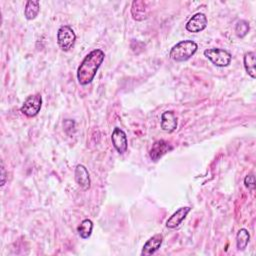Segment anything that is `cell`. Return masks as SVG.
Wrapping results in <instances>:
<instances>
[{"label":"cell","instance_id":"cell-14","mask_svg":"<svg viewBox=\"0 0 256 256\" xmlns=\"http://www.w3.org/2000/svg\"><path fill=\"white\" fill-rule=\"evenodd\" d=\"M131 13H132V16L135 20L141 21L143 19H146L147 9H146L145 3L143 1H134L132 3Z\"/></svg>","mask_w":256,"mask_h":256},{"label":"cell","instance_id":"cell-12","mask_svg":"<svg viewBox=\"0 0 256 256\" xmlns=\"http://www.w3.org/2000/svg\"><path fill=\"white\" fill-rule=\"evenodd\" d=\"M161 128L166 132H173L177 128V118L172 111H165L161 115Z\"/></svg>","mask_w":256,"mask_h":256},{"label":"cell","instance_id":"cell-2","mask_svg":"<svg viewBox=\"0 0 256 256\" xmlns=\"http://www.w3.org/2000/svg\"><path fill=\"white\" fill-rule=\"evenodd\" d=\"M197 44L192 40H183L174 45L169 53L172 60L176 62H183L188 60L197 51Z\"/></svg>","mask_w":256,"mask_h":256},{"label":"cell","instance_id":"cell-16","mask_svg":"<svg viewBox=\"0 0 256 256\" xmlns=\"http://www.w3.org/2000/svg\"><path fill=\"white\" fill-rule=\"evenodd\" d=\"M92 229H93V223L90 219H84L80 225L77 228L78 234L80 235L81 238L86 239L88 237H90L91 233H92Z\"/></svg>","mask_w":256,"mask_h":256},{"label":"cell","instance_id":"cell-13","mask_svg":"<svg viewBox=\"0 0 256 256\" xmlns=\"http://www.w3.org/2000/svg\"><path fill=\"white\" fill-rule=\"evenodd\" d=\"M243 62H244L245 70H246V72L248 73V75H249L251 78L255 79V77H256V74H255V64H256L255 53H254L253 51H250V52L245 53Z\"/></svg>","mask_w":256,"mask_h":256},{"label":"cell","instance_id":"cell-1","mask_svg":"<svg viewBox=\"0 0 256 256\" xmlns=\"http://www.w3.org/2000/svg\"><path fill=\"white\" fill-rule=\"evenodd\" d=\"M104 57L105 54L100 49L92 50L85 56L77 70V79L81 85H87L94 79Z\"/></svg>","mask_w":256,"mask_h":256},{"label":"cell","instance_id":"cell-11","mask_svg":"<svg viewBox=\"0 0 256 256\" xmlns=\"http://www.w3.org/2000/svg\"><path fill=\"white\" fill-rule=\"evenodd\" d=\"M74 176H75V181L80 188H82L83 190H88L90 188L89 173L84 165L78 164L76 166Z\"/></svg>","mask_w":256,"mask_h":256},{"label":"cell","instance_id":"cell-19","mask_svg":"<svg viewBox=\"0 0 256 256\" xmlns=\"http://www.w3.org/2000/svg\"><path fill=\"white\" fill-rule=\"evenodd\" d=\"M244 184L248 189L253 190L255 188V177L253 174H249L244 179Z\"/></svg>","mask_w":256,"mask_h":256},{"label":"cell","instance_id":"cell-10","mask_svg":"<svg viewBox=\"0 0 256 256\" xmlns=\"http://www.w3.org/2000/svg\"><path fill=\"white\" fill-rule=\"evenodd\" d=\"M190 207H180L176 210L166 221V226L170 229H174L178 227L181 222L186 218L187 214L190 212Z\"/></svg>","mask_w":256,"mask_h":256},{"label":"cell","instance_id":"cell-5","mask_svg":"<svg viewBox=\"0 0 256 256\" xmlns=\"http://www.w3.org/2000/svg\"><path fill=\"white\" fill-rule=\"evenodd\" d=\"M42 106V97L40 94L30 95L24 101L23 105L21 106V112L26 115L27 117H34L36 116Z\"/></svg>","mask_w":256,"mask_h":256},{"label":"cell","instance_id":"cell-3","mask_svg":"<svg viewBox=\"0 0 256 256\" xmlns=\"http://www.w3.org/2000/svg\"><path fill=\"white\" fill-rule=\"evenodd\" d=\"M76 40V35L71 27L67 25L61 26L57 31V43L63 51L70 50Z\"/></svg>","mask_w":256,"mask_h":256},{"label":"cell","instance_id":"cell-8","mask_svg":"<svg viewBox=\"0 0 256 256\" xmlns=\"http://www.w3.org/2000/svg\"><path fill=\"white\" fill-rule=\"evenodd\" d=\"M111 140H112L113 146L120 154H123L124 152H126L127 147H128L127 137H126L125 132L122 129H120L119 127L114 128V130L111 135Z\"/></svg>","mask_w":256,"mask_h":256},{"label":"cell","instance_id":"cell-20","mask_svg":"<svg viewBox=\"0 0 256 256\" xmlns=\"http://www.w3.org/2000/svg\"><path fill=\"white\" fill-rule=\"evenodd\" d=\"M1 177H2L1 186H3L5 184V181H6V172H5V168H4L3 162H1Z\"/></svg>","mask_w":256,"mask_h":256},{"label":"cell","instance_id":"cell-17","mask_svg":"<svg viewBox=\"0 0 256 256\" xmlns=\"http://www.w3.org/2000/svg\"><path fill=\"white\" fill-rule=\"evenodd\" d=\"M250 239V234L249 232L245 229L242 228L238 231L237 236H236V245H237V249L238 250H244L249 242Z\"/></svg>","mask_w":256,"mask_h":256},{"label":"cell","instance_id":"cell-4","mask_svg":"<svg viewBox=\"0 0 256 256\" xmlns=\"http://www.w3.org/2000/svg\"><path fill=\"white\" fill-rule=\"evenodd\" d=\"M204 55L218 67L228 66L232 59L231 54L227 50L220 48L206 49L204 51Z\"/></svg>","mask_w":256,"mask_h":256},{"label":"cell","instance_id":"cell-18","mask_svg":"<svg viewBox=\"0 0 256 256\" xmlns=\"http://www.w3.org/2000/svg\"><path fill=\"white\" fill-rule=\"evenodd\" d=\"M249 23L245 20H240L237 22L236 26H235V32H236V35L240 38L244 37L248 32H249Z\"/></svg>","mask_w":256,"mask_h":256},{"label":"cell","instance_id":"cell-9","mask_svg":"<svg viewBox=\"0 0 256 256\" xmlns=\"http://www.w3.org/2000/svg\"><path fill=\"white\" fill-rule=\"evenodd\" d=\"M162 242H163V236L161 234H156V235L152 236L144 244L142 251H141V255L149 256V255L154 254L160 248V246H161Z\"/></svg>","mask_w":256,"mask_h":256},{"label":"cell","instance_id":"cell-15","mask_svg":"<svg viewBox=\"0 0 256 256\" xmlns=\"http://www.w3.org/2000/svg\"><path fill=\"white\" fill-rule=\"evenodd\" d=\"M40 10V3L39 1H27L26 5H25V10H24V14L26 19L28 20H32L34 19Z\"/></svg>","mask_w":256,"mask_h":256},{"label":"cell","instance_id":"cell-7","mask_svg":"<svg viewBox=\"0 0 256 256\" xmlns=\"http://www.w3.org/2000/svg\"><path fill=\"white\" fill-rule=\"evenodd\" d=\"M172 149L173 147L165 140H157L152 144V147L149 151V156L153 161H157V160H159Z\"/></svg>","mask_w":256,"mask_h":256},{"label":"cell","instance_id":"cell-6","mask_svg":"<svg viewBox=\"0 0 256 256\" xmlns=\"http://www.w3.org/2000/svg\"><path fill=\"white\" fill-rule=\"evenodd\" d=\"M207 23L208 21L206 15L204 13L198 12L188 20L186 23V29L187 31L192 32V33H197V32H200L206 28Z\"/></svg>","mask_w":256,"mask_h":256}]
</instances>
